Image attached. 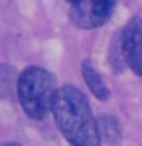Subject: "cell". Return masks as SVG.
Instances as JSON below:
<instances>
[{
    "mask_svg": "<svg viewBox=\"0 0 142 146\" xmlns=\"http://www.w3.org/2000/svg\"><path fill=\"white\" fill-rule=\"evenodd\" d=\"M53 119L71 146H101L99 122L95 121L89 99L73 85L57 89L53 101Z\"/></svg>",
    "mask_w": 142,
    "mask_h": 146,
    "instance_id": "obj_1",
    "label": "cell"
},
{
    "mask_svg": "<svg viewBox=\"0 0 142 146\" xmlns=\"http://www.w3.org/2000/svg\"><path fill=\"white\" fill-rule=\"evenodd\" d=\"M18 101L22 105L24 113L32 121H44L47 113L53 109V101L57 95L55 87V77L51 73L32 65L26 67L18 75Z\"/></svg>",
    "mask_w": 142,
    "mask_h": 146,
    "instance_id": "obj_2",
    "label": "cell"
},
{
    "mask_svg": "<svg viewBox=\"0 0 142 146\" xmlns=\"http://www.w3.org/2000/svg\"><path fill=\"white\" fill-rule=\"evenodd\" d=\"M115 0H77L71 6V20L77 28L93 30L101 28L113 16Z\"/></svg>",
    "mask_w": 142,
    "mask_h": 146,
    "instance_id": "obj_3",
    "label": "cell"
},
{
    "mask_svg": "<svg viewBox=\"0 0 142 146\" xmlns=\"http://www.w3.org/2000/svg\"><path fill=\"white\" fill-rule=\"evenodd\" d=\"M120 46L126 65L142 77V18H130L122 34H120Z\"/></svg>",
    "mask_w": 142,
    "mask_h": 146,
    "instance_id": "obj_4",
    "label": "cell"
},
{
    "mask_svg": "<svg viewBox=\"0 0 142 146\" xmlns=\"http://www.w3.org/2000/svg\"><path fill=\"white\" fill-rule=\"evenodd\" d=\"M81 73H83V79H85L87 87L91 89V93H93L95 97L99 99V101H109L111 91H109L107 83L103 81V77L99 75V71L95 69L91 59H83V63H81Z\"/></svg>",
    "mask_w": 142,
    "mask_h": 146,
    "instance_id": "obj_5",
    "label": "cell"
},
{
    "mask_svg": "<svg viewBox=\"0 0 142 146\" xmlns=\"http://www.w3.org/2000/svg\"><path fill=\"white\" fill-rule=\"evenodd\" d=\"M14 91H18L16 71L10 65H0V97L12 99Z\"/></svg>",
    "mask_w": 142,
    "mask_h": 146,
    "instance_id": "obj_6",
    "label": "cell"
},
{
    "mask_svg": "<svg viewBox=\"0 0 142 146\" xmlns=\"http://www.w3.org/2000/svg\"><path fill=\"white\" fill-rule=\"evenodd\" d=\"M99 132L101 136H107L111 142H117L118 136H120V126H118V121L115 117H103L99 121Z\"/></svg>",
    "mask_w": 142,
    "mask_h": 146,
    "instance_id": "obj_7",
    "label": "cell"
},
{
    "mask_svg": "<svg viewBox=\"0 0 142 146\" xmlns=\"http://www.w3.org/2000/svg\"><path fill=\"white\" fill-rule=\"evenodd\" d=\"M2 146H22V144H18V142H6V144H2Z\"/></svg>",
    "mask_w": 142,
    "mask_h": 146,
    "instance_id": "obj_8",
    "label": "cell"
},
{
    "mask_svg": "<svg viewBox=\"0 0 142 146\" xmlns=\"http://www.w3.org/2000/svg\"><path fill=\"white\" fill-rule=\"evenodd\" d=\"M67 2H71V4H75V2H77V0H67Z\"/></svg>",
    "mask_w": 142,
    "mask_h": 146,
    "instance_id": "obj_9",
    "label": "cell"
}]
</instances>
